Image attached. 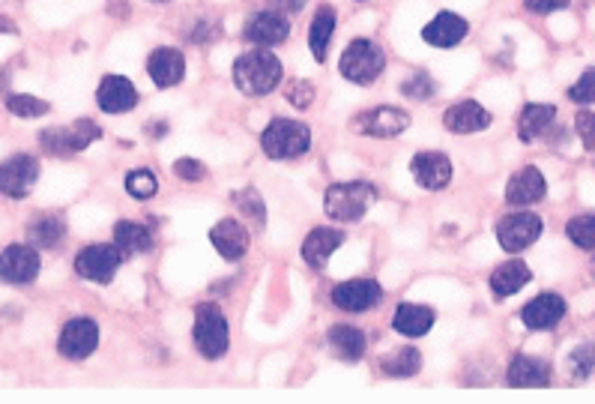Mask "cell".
Instances as JSON below:
<instances>
[{
  "label": "cell",
  "instance_id": "11",
  "mask_svg": "<svg viewBox=\"0 0 595 404\" xmlns=\"http://www.w3.org/2000/svg\"><path fill=\"white\" fill-rule=\"evenodd\" d=\"M96 345H99V327H96V321H90V318H75V321H69L63 330H60V339H57V351H60V357H66V360H87L93 351H96Z\"/></svg>",
  "mask_w": 595,
  "mask_h": 404
},
{
  "label": "cell",
  "instance_id": "31",
  "mask_svg": "<svg viewBox=\"0 0 595 404\" xmlns=\"http://www.w3.org/2000/svg\"><path fill=\"white\" fill-rule=\"evenodd\" d=\"M380 369H383V375H389V378H413V375H419V369H422V354H419L416 348H401V351L383 357V360H380Z\"/></svg>",
  "mask_w": 595,
  "mask_h": 404
},
{
  "label": "cell",
  "instance_id": "30",
  "mask_svg": "<svg viewBox=\"0 0 595 404\" xmlns=\"http://www.w3.org/2000/svg\"><path fill=\"white\" fill-rule=\"evenodd\" d=\"M66 234V225L60 216H39L27 225V240L33 249H51L63 240Z\"/></svg>",
  "mask_w": 595,
  "mask_h": 404
},
{
  "label": "cell",
  "instance_id": "47",
  "mask_svg": "<svg viewBox=\"0 0 595 404\" xmlns=\"http://www.w3.org/2000/svg\"><path fill=\"white\" fill-rule=\"evenodd\" d=\"M593 273H595V255H593Z\"/></svg>",
  "mask_w": 595,
  "mask_h": 404
},
{
  "label": "cell",
  "instance_id": "24",
  "mask_svg": "<svg viewBox=\"0 0 595 404\" xmlns=\"http://www.w3.org/2000/svg\"><path fill=\"white\" fill-rule=\"evenodd\" d=\"M434 321H437L434 309L419 306V303H401L392 318V327H395V333H401L407 339H419L434 327Z\"/></svg>",
  "mask_w": 595,
  "mask_h": 404
},
{
  "label": "cell",
  "instance_id": "15",
  "mask_svg": "<svg viewBox=\"0 0 595 404\" xmlns=\"http://www.w3.org/2000/svg\"><path fill=\"white\" fill-rule=\"evenodd\" d=\"M410 171L416 177V183L428 192H440L449 186L452 180V162L446 153H416L413 162H410Z\"/></svg>",
  "mask_w": 595,
  "mask_h": 404
},
{
  "label": "cell",
  "instance_id": "18",
  "mask_svg": "<svg viewBox=\"0 0 595 404\" xmlns=\"http://www.w3.org/2000/svg\"><path fill=\"white\" fill-rule=\"evenodd\" d=\"M210 243L225 261H240L249 252V231L237 219H222L210 231Z\"/></svg>",
  "mask_w": 595,
  "mask_h": 404
},
{
  "label": "cell",
  "instance_id": "29",
  "mask_svg": "<svg viewBox=\"0 0 595 404\" xmlns=\"http://www.w3.org/2000/svg\"><path fill=\"white\" fill-rule=\"evenodd\" d=\"M551 369L536 357H515L509 363V387H548Z\"/></svg>",
  "mask_w": 595,
  "mask_h": 404
},
{
  "label": "cell",
  "instance_id": "13",
  "mask_svg": "<svg viewBox=\"0 0 595 404\" xmlns=\"http://www.w3.org/2000/svg\"><path fill=\"white\" fill-rule=\"evenodd\" d=\"M39 267L33 246H6L0 252V279L6 285H30L39 276Z\"/></svg>",
  "mask_w": 595,
  "mask_h": 404
},
{
  "label": "cell",
  "instance_id": "45",
  "mask_svg": "<svg viewBox=\"0 0 595 404\" xmlns=\"http://www.w3.org/2000/svg\"><path fill=\"white\" fill-rule=\"evenodd\" d=\"M147 132H153V138H162V135L168 132V123H150Z\"/></svg>",
  "mask_w": 595,
  "mask_h": 404
},
{
  "label": "cell",
  "instance_id": "14",
  "mask_svg": "<svg viewBox=\"0 0 595 404\" xmlns=\"http://www.w3.org/2000/svg\"><path fill=\"white\" fill-rule=\"evenodd\" d=\"M566 315V300L560 294H539L536 300H530L524 309H521V321L527 330L533 333H548L554 330Z\"/></svg>",
  "mask_w": 595,
  "mask_h": 404
},
{
  "label": "cell",
  "instance_id": "6",
  "mask_svg": "<svg viewBox=\"0 0 595 404\" xmlns=\"http://www.w3.org/2000/svg\"><path fill=\"white\" fill-rule=\"evenodd\" d=\"M126 258L120 255V249L111 243H93L87 249H81L75 255V273L87 282H96V285H108L114 279V273L120 270Z\"/></svg>",
  "mask_w": 595,
  "mask_h": 404
},
{
  "label": "cell",
  "instance_id": "21",
  "mask_svg": "<svg viewBox=\"0 0 595 404\" xmlns=\"http://www.w3.org/2000/svg\"><path fill=\"white\" fill-rule=\"evenodd\" d=\"M443 123H446V129H452L458 135H470V132H482V129L491 126V111H485L473 99H464V102H455L443 114Z\"/></svg>",
  "mask_w": 595,
  "mask_h": 404
},
{
  "label": "cell",
  "instance_id": "42",
  "mask_svg": "<svg viewBox=\"0 0 595 404\" xmlns=\"http://www.w3.org/2000/svg\"><path fill=\"white\" fill-rule=\"evenodd\" d=\"M575 126H578V135H581V144L595 153V114L593 111H581L578 114V120H575Z\"/></svg>",
  "mask_w": 595,
  "mask_h": 404
},
{
  "label": "cell",
  "instance_id": "17",
  "mask_svg": "<svg viewBox=\"0 0 595 404\" xmlns=\"http://www.w3.org/2000/svg\"><path fill=\"white\" fill-rule=\"evenodd\" d=\"M467 33H470V24H467L461 15H455V12H437V15L425 24L422 39H425L428 45H434V48H455Z\"/></svg>",
  "mask_w": 595,
  "mask_h": 404
},
{
  "label": "cell",
  "instance_id": "1",
  "mask_svg": "<svg viewBox=\"0 0 595 404\" xmlns=\"http://www.w3.org/2000/svg\"><path fill=\"white\" fill-rule=\"evenodd\" d=\"M282 78H285L282 60L273 51H267V48L246 51L234 63V84L246 96H267V93H273L282 84Z\"/></svg>",
  "mask_w": 595,
  "mask_h": 404
},
{
  "label": "cell",
  "instance_id": "35",
  "mask_svg": "<svg viewBox=\"0 0 595 404\" xmlns=\"http://www.w3.org/2000/svg\"><path fill=\"white\" fill-rule=\"evenodd\" d=\"M126 192H129L132 198H138V201H147V198H153V195L159 192V180H156V174L147 171V168L132 171V174L126 177Z\"/></svg>",
  "mask_w": 595,
  "mask_h": 404
},
{
  "label": "cell",
  "instance_id": "5",
  "mask_svg": "<svg viewBox=\"0 0 595 404\" xmlns=\"http://www.w3.org/2000/svg\"><path fill=\"white\" fill-rule=\"evenodd\" d=\"M386 69V54L371 39H353L341 54V75L353 84H371Z\"/></svg>",
  "mask_w": 595,
  "mask_h": 404
},
{
  "label": "cell",
  "instance_id": "25",
  "mask_svg": "<svg viewBox=\"0 0 595 404\" xmlns=\"http://www.w3.org/2000/svg\"><path fill=\"white\" fill-rule=\"evenodd\" d=\"M329 348L335 351L338 360H347V363H359L368 351V339L362 330L356 327H347V324H335L326 336Z\"/></svg>",
  "mask_w": 595,
  "mask_h": 404
},
{
  "label": "cell",
  "instance_id": "44",
  "mask_svg": "<svg viewBox=\"0 0 595 404\" xmlns=\"http://www.w3.org/2000/svg\"><path fill=\"white\" fill-rule=\"evenodd\" d=\"M282 15H294V12H299L302 6H305V0H270Z\"/></svg>",
  "mask_w": 595,
  "mask_h": 404
},
{
  "label": "cell",
  "instance_id": "40",
  "mask_svg": "<svg viewBox=\"0 0 595 404\" xmlns=\"http://www.w3.org/2000/svg\"><path fill=\"white\" fill-rule=\"evenodd\" d=\"M572 369H575V375H578V378L593 375L595 345H581V348H575V354H572Z\"/></svg>",
  "mask_w": 595,
  "mask_h": 404
},
{
  "label": "cell",
  "instance_id": "4",
  "mask_svg": "<svg viewBox=\"0 0 595 404\" xmlns=\"http://www.w3.org/2000/svg\"><path fill=\"white\" fill-rule=\"evenodd\" d=\"M261 147L270 159L276 162H291L299 159L302 153H308L311 147V129L299 120H288V117H276L264 135H261Z\"/></svg>",
  "mask_w": 595,
  "mask_h": 404
},
{
  "label": "cell",
  "instance_id": "16",
  "mask_svg": "<svg viewBox=\"0 0 595 404\" xmlns=\"http://www.w3.org/2000/svg\"><path fill=\"white\" fill-rule=\"evenodd\" d=\"M96 102L105 114H126L138 105V90L123 75H105L96 90Z\"/></svg>",
  "mask_w": 595,
  "mask_h": 404
},
{
  "label": "cell",
  "instance_id": "39",
  "mask_svg": "<svg viewBox=\"0 0 595 404\" xmlns=\"http://www.w3.org/2000/svg\"><path fill=\"white\" fill-rule=\"evenodd\" d=\"M285 96H288V102L294 105V108H308L311 102H314V84L311 81H291L288 87H285Z\"/></svg>",
  "mask_w": 595,
  "mask_h": 404
},
{
  "label": "cell",
  "instance_id": "26",
  "mask_svg": "<svg viewBox=\"0 0 595 404\" xmlns=\"http://www.w3.org/2000/svg\"><path fill=\"white\" fill-rule=\"evenodd\" d=\"M557 120V108L554 105H545V102H530L521 117H518V135L524 144H533L536 138H542Z\"/></svg>",
  "mask_w": 595,
  "mask_h": 404
},
{
  "label": "cell",
  "instance_id": "20",
  "mask_svg": "<svg viewBox=\"0 0 595 404\" xmlns=\"http://www.w3.org/2000/svg\"><path fill=\"white\" fill-rule=\"evenodd\" d=\"M548 192V183H545V174L539 168H521L518 174H512L509 186H506V201L515 204V207H524V204H536L542 201Z\"/></svg>",
  "mask_w": 595,
  "mask_h": 404
},
{
  "label": "cell",
  "instance_id": "33",
  "mask_svg": "<svg viewBox=\"0 0 595 404\" xmlns=\"http://www.w3.org/2000/svg\"><path fill=\"white\" fill-rule=\"evenodd\" d=\"M566 234H569V240H572L578 249L595 252V216H575V219L566 225Z\"/></svg>",
  "mask_w": 595,
  "mask_h": 404
},
{
  "label": "cell",
  "instance_id": "2",
  "mask_svg": "<svg viewBox=\"0 0 595 404\" xmlns=\"http://www.w3.org/2000/svg\"><path fill=\"white\" fill-rule=\"evenodd\" d=\"M374 201H377V189L368 180H350V183H332L326 189L323 207L335 222H359Z\"/></svg>",
  "mask_w": 595,
  "mask_h": 404
},
{
  "label": "cell",
  "instance_id": "28",
  "mask_svg": "<svg viewBox=\"0 0 595 404\" xmlns=\"http://www.w3.org/2000/svg\"><path fill=\"white\" fill-rule=\"evenodd\" d=\"M332 33H335V6L323 3L314 18H311V27H308V48L314 54V60H326V51H329V42H332Z\"/></svg>",
  "mask_w": 595,
  "mask_h": 404
},
{
  "label": "cell",
  "instance_id": "32",
  "mask_svg": "<svg viewBox=\"0 0 595 404\" xmlns=\"http://www.w3.org/2000/svg\"><path fill=\"white\" fill-rule=\"evenodd\" d=\"M63 135H66V150H69V153H81V150H87L93 141L102 138V129H99L93 120H75L72 126L63 129Z\"/></svg>",
  "mask_w": 595,
  "mask_h": 404
},
{
  "label": "cell",
  "instance_id": "23",
  "mask_svg": "<svg viewBox=\"0 0 595 404\" xmlns=\"http://www.w3.org/2000/svg\"><path fill=\"white\" fill-rule=\"evenodd\" d=\"M530 279H533L530 267H527L521 258H512V261L500 264V267L491 273L488 285H491L494 297H512V294H518L521 288H527Z\"/></svg>",
  "mask_w": 595,
  "mask_h": 404
},
{
  "label": "cell",
  "instance_id": "7",
  "mask_svg": "<svg viewBox=\"0 0 595 404\" xmlns=\"http://www.w3.org/2000/svg\"><path fill=\"white\" fill-rule=\"evenodd\" d=\"M545 231V222L536 213H509L497 222V240L506 252H521L533 246Z\"/></svg>",
  "mask_w": 595,
  "mask_h": 404
},
{
  "label": "cell",
  "instance_id": "43",
  "mask_svg": "<svg viewBox=\"0 0 595 404\" xmlns=\"http://www.w3.org/2000/svg\"><path fill=\"white\" fill-rule=\"evenodd\" d=\"M572 0H524V6L530 12H539V15H548V12H557V9H566Z\"/></svg>",
  "mask_w": 595,
  "mask_h": 404
},
{
  "label": "cell",
  "instance_id": "36",
  "mask_svg": "<svg viewBox=\"0 0 595 404\" xmlns=\"http://www.w3.org/2000/svg\"><path fill=\"white\" fill-rule=\"evenodd\" d=\"M237 207H240V213L246 216V219H252L255 225H264L267 222V207H264V201H261V192L258 189H252V186H246L243 192H237Z\"/></svg>",
  "mask_w": 595,
  "mask_h": 404
},
{
  "label": "cell",
  "instance_id": "8",
  "mask_svg": "<svg viewBox=\"0 0 595 404\" xmlns=\"http://www.w3.org/2000/svg\"><path fill=\"white\" fill-rule=\"evenodd\" d=\"M407 126H410V114L401 108H392V105L368 108V111L356 114V120H353V129L368 138H398Z\"/></svg>",
  "mask_w": 595,
  "mask_h": 404
},
{
  "label": "cell",
  "instance_id": "37",
  "mask_svg": "<svg viewBox=\"0 0 595 404\" xmlns=\"http://www.w3.org/2000/svg\"><path fill=\"white\" fill-rule=\"evenodd\" d=\"M401 93H404L407 99L425 102V99H431V96L437 93V81H434L428 72H416V75H410V78L401 84Z\"/></svg>",
  "mask_w": 595,
  "mask_h": 404
},
{
  "label": "cell",
  "instance_id": "9",
  "mask_svg": "<svg viewBox=\"0 0 595 404\" xmlns=\"http://www.w3.org/2000/svg\"><path fill=\"white\" fill-rule=\"evenodd\" d=\"M329 300L335 303V309L350 312V315H362L374 306H380L383 300V288L374 279H350L332 288Z\"/></svg>",
  "mask_w": 595,
  "mask_h": 404
},
{
  "label": "cell",
  "instance_id": "19",
  "mask_svg": "<svg viewBox=\"0 0 595 404\" xmlns=\"http://www.w3.org/2000/svg\"><path fill=\"white\" fill-rule=\"evenodd\" d=\"M147 75L156 87H174L186 75V57L177 48H156L147 57Z\"/></svg>",
  "mask_w": 595,
  "mask_h": 404
},
{
  "label": "cell",
  "instance_id": "34",
  "mask_svg": "<svg viewBox=\"0 0 595 404\" xmlns=\"http://www.w3.org/2000/svg\"><path fill=\"white\" fill-rule=\"evenodd\" d=\"M6 108L15 114V117H42L48 114V102L45 99H36V96H27V93H12L6 96Z\"/></svg>",
  "mask_w": 595,
  "mask_h": 404
},
{
  "label": "cell",
  "instance_id": "10",
  "mask_svg": "<svg viewBox=\"0 0 595 404\" xmlns=\"http://www.w3.org/2000/svg\"><path fill=\"white\" fill-rule=\"evenodd\" d=\"M39 180V159L18 153L0 165V192L6 198H27Z\"/></svg>",
  "mask_w": 595,
  "mask_h": 404
},
{
  "label": "cell",
  "instance_id": "41",
  "mask_svg": "<svg viewBox=\"0 0 595 404\" xmlns=\"http://www.w3.org/2000/svg\"><path fill=\"white\" fill-rule=\"evenodd\" d=\"M174 174L180 177V180H186V183H198V180H204L207 177V168L198 162V159H177L174 162Z\"/></svg>",
  "mask_w": 595,
  "mask_h": 404
},
{
  "label": "cell",
  "instance_id": "3",
  "mask_svg": "<svg viewBox=\"0 0 595 404\" xmlns=\"http://www.w3.org/2000/svg\"><path fill=\"white\" fill-rule=\"evenodd\" d=\"M192 336H195V348L204 360H222L231 348V327L216 303H201L195 309Z\"/></svg>",
  "mask_w": 595,
  "mask_h": 404
},
{
  "label": "cell",
  "instance_id": "46",
  "mask_svg": "<svg viewBox=\"0 0 595 404\" xmlns=\"http://www.w3.org/2000/svg\"><path fill=\"white\" fill-rule=\"evenodd\" d=\"M150 3H168V0H150Z\"/></svg>",
  "mask_w": 595,
  "mask_h": 404
},
{
  "label": "cell",
  "instance_id": "22",
  "mask_svg": "<svg viewBox=\"0 0 595 404\" xmlns=\"http://www.w3.org/2000/svg\"><path fill=\"white\" fill-rule=\"evenodd\" d=\"M341 243H344V231H335V228H314V231L305 237V243H302V258H305V264H308L311 270H323Z\"/></svg>",
  "mask_w": 595,
  "mask_h": 404
},
{
  "label": "cell",
  "instance_id": "12",
  "mask_svg": "<svg viewBox=\"0 0 595 404\" xmlns=\"http://www.w3.org/2000/svg\"><path fill=\"white\" fill-rule=\"evenodd\" d=\"M291 36V21L288 15H282L279 9H264V12H255L246 27H243V39L252 42V45H261V48H270V45H282L285 39Z\"/></svg>",
  "mask_w": 595,
  "mask_h": 404
},
{
  "label": "cell",
  "instance_id": "38",
  "mask_svg": "<svg viewBox=\"0 0 595 404\" xmlns=\"http://www.w3.org/2000/svg\"><path fill=\"white\" fill-rule=\"evenodd\" d=\"M569 99L578 105H593L595 102V66H590L569 90Z\"/></svg>",
  "mask_w": 595,
  "mask_h": 404
},
{
  "label": "cell",
  "instance_id": "27",
  "mask_svg": "<svg viewBox=\"0 0 595 404\" xmlns=\"http://www.w3.org/2000/svg\"><path fill=\"white\" fill-rule=\"evenodd\" d=\"M153 240H156L153 231L147 225H138V222H117V228H114V246L120 249L123 258L150 252Z\"/></svg>",
  "mask_w": 595,
  "mask_h": 404
}]
</instances>
